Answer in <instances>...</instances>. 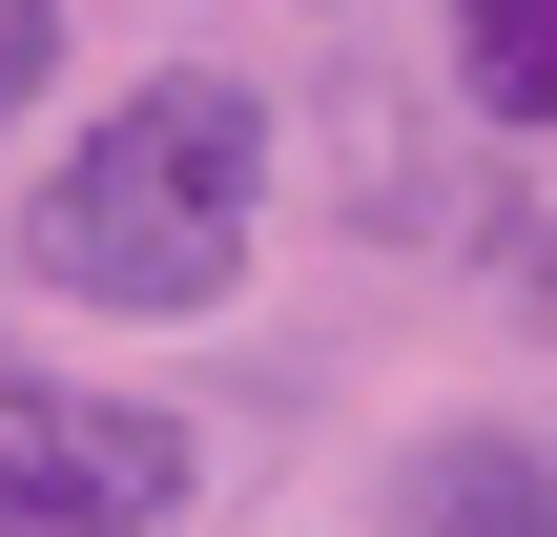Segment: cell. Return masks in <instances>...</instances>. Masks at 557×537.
<instances>
[{
  "mask_svg": "<svg viewBox=\"0 0 557 537\" xmlns=\"http://www.w3.org/2000/svg\"><path fill=\"white\" fill-rule=\"evenodd\" d=\"M248 228H269V83H227V62L124 83L21 207L41 290H83V310H207L248 269Z\"/></svg>",
  "mask_w": 557,
  "mask_h": 537,
  "instance_id": "6da1fadb",
  "label": "cell"
},
{
  "mask_svg": "<svg viewBox=\"0 0 557 537\" xmlns=\"http://www.w3.org/2000/svg\"><path fill=\"white\" fill-rule=\"evenodd\" d=\"M165 517H186V435L145 393L0 373V537H165Z\"/></svg>",
  "mask_w": 557,
  "mask_h": 537,
  "instance_id": "7a4b0ae2",
  "label": "cell"
},
{
  "mask_svg": "<svg viewBox=\"0 0 557 537\" xmlns=\"http://www.w3.org/2000/svg\"><path fill=\"white\" fill-rule=\"evenodd\" d=\"M413 537H557V455L537 435H434L413 455Z\"/></svg>",
  "mask_w": 557,
  "mask_h": 537,
  "instance_id": "3957f363",
  "label": "cell"
},
{
  "mask_svg": "<svg viewBox=\"0 0 557 537\" xmlns=\"http://www.w3.org/2000/svg\"><path fill=\"white\" fill-rule=\"evenodd\" d=\"M455 83L496 124H557V0H455Z\"/></svg>",
  "mask_w": 557,
  "mask_h": 537,
  "instance_id": "277c9868",
  "label": "cell"
},
{
  "mask_svg": "<svg viewBox=\"0 0 557 537\" xmlns=\"http://www.w3.org/2000/svg\"><path fill=\"white\" fill-rule=\"evenodd\" d=\"M41 83H62V0H0V124H21Z\"/></svg>",
  "mask_w": 557,
  "mask_h": 537,
  "instance_id": "5b68a950",
  "label": "cell"
}]
</instances>
